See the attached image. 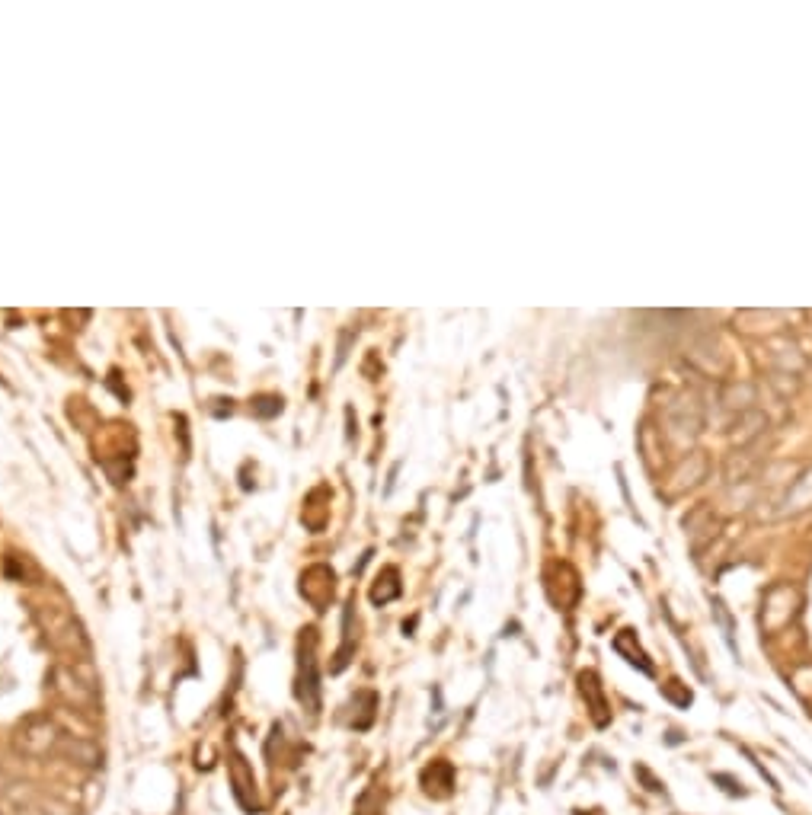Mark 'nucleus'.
I'll return each mask as SVG.
<instances>
[{
    "instance_id": "nucleus-1",
    "label": "nucleus",
    "mask_w": 812,
    "mask_h": 815,
    "mask_svg": "<svg viewBox=\"0 0 812 815\" xmlns=\"http://www.w3.org/2000/svg\"><path fill=\"white\" fill-rule=\"evenodd\" d=\"M301 707L317 716L320 713V672H317V630H301L298 643V688H295Z\"/></svg>"
},
{
    "instance_id": "nucleus-2",
    "label": "nucleus",
    "mask_w": 812,
    "mask_h": 815,
    "mask_svg": "<svg viewBox=\"0 0 812 815\" xmlns=\"http://www.w3.org/2000/svg\"><path fill=\"white\" fill-rule=\"evenodd\" d=\"M227 768H231V787H234V800L247 809L250 815L259 812V800H256V777L250 771L247 758H243L237 748H231V761H227Z\"/></svg>"
},
{
    "instance_id": "nucleus-3",
    "label": "nucleus",
    "mask_w": 812,
    "mask_h": 815,
    "mask_svg": "<svg viewBox=\"0 0 812 815\" xmlns=\"http://www.w3.org/2000/svg\"><path fill=\"white\" fill-rule=\"evenodd\" d=\"M422 790H426L432 800H445L454 790V768L448 761H432L426 771H422Z\"/></svg>"
},
{
    "instance_id": "nucleus-4",
    "label": "nucleus",
    "mask_w": 812,
    "mask_h": 815,
    "mask_svg": "<svg viewBox=\"0 0 812 815\" xmlns=\"http://www.w3.org/2000/svg\"><path fill=\"white\" fill-rule=\"evenodd\" d=\"M579 688H582V697L589 700V710H592L595 726H608L611 713H608V704H605L602 684H598V675H595V672H582V675H579Z\"/></svg>"
},
{
    "instance_id": "nucleus-5",
    "label": "nucleus",
    "mask_w": 812,
    "mask_h": 815,
    "mask_svg": "<svg viewBox=\"0 0 812 815\" xmlns=\"http://www.w3.org/2000/svg\"><path fill=\"white\" fill-rule=\"evenodd\" d=\"M614 652H617V656H624L633 668H640L643 675H653V662H649L643 646L637 643V633H633V630H621V633H617V637H614Z\"/></svg>"
},
{
    "instance_id": "nucleus-6",
    "label": "nucleus",
    "mask_w": 812,
    "mask_h": 815,
    "mask_svg": "<svg viewBox=\"0 0 812 815\" xmlns=\"http://www.w3.org/2000/svg\"><path fill=\"white\" fill-rule=\"evenodd\" d=\"M355 815H384V790L368 787L355 803Z\"/></svg>"
}]
</instances>
